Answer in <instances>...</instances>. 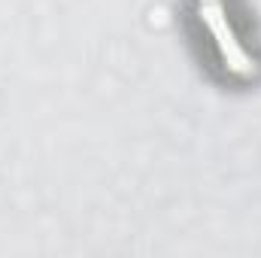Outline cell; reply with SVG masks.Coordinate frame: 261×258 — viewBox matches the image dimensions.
I'll use <instances>...</instances> for the list:
<instances>
[{
  "instance_id": "1",
  "label": "cell",
  "mask_w": 261,
  "mask_h": 258,
  "mask_svg": "<svg viewBox=\"0 0 261 258\" xmlns=\"http://www.w3.org/2000/svg\"><path fill=\"white\" fill-rule=\"evenodd\" d=\"M197 3V15L200 21L206 24L210 37H213V46L219 52V61L225 64V70L231 76H240V79H249L255 76V58L246 52V46L240 43L231 18H228V9H225V0H195Z\"/></svg>"
}]
</instances>
